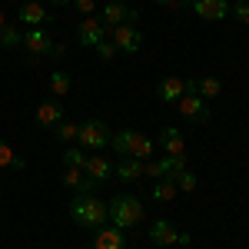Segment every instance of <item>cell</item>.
Returning <instances> with one entry per match:
<instances>
[{"instance_id":"4dcf8cb0","label":"cell","mask_w":249,"mask_h":249,"mask_svg":"<svg viewBox=\"0 0 249 249\" xmlns=\"http://www.w3.org/2000/svg\"><path fill=\"white\" fill-rule=\"evenodd\" d=\"M190 243H193L190 232H179V236H176V246H190Z\"/></svg>"},{"instance_id":"ba28073f","label":"cell","mask_w":249,"mask_h":249,"mask_svg":"<svg viewBox=\"0 0 249 249\" xmlns=\"http://www.w3.org/2000/svg\"><path fill=\"white\" fill-rule=\"evenodd\" d=\"M176 107H179V113L186 116V120H196V123H206L210 120V110H206V100L199 93H186L176 100Z\"/></svg>"},{"instance_id":"2e32d148","label":"cell","mask_w":249,"mask_h":249,"mask_svg":"<svg viewBox=\"0 0 249 249\" xmlns=\"http://www.w3.org/2000/svg\"><path fill=\"white\" fill-rule=\"evenodd\" d=\"M126 10H130V7H126L123 0H110L96 17H100V23H103L107 30H113V27H120V23H126Z\"/></svg>"},{"instance_id":"3957f363","label":"cell","mask_w":249,"mask_h":249,"mask_svg":"<svg viewBox=\"0 0 249 249\" xmlns=\"http://www.w3.org/2000/svg\"><path fill=\"white\" fill-rule=\"evenodd\" d=\"M107 216H110V226L116 230H133L143 219V203L136 196H113L107 203Z\"/></svg>"},{"instance_id":"4fadbf2b","label":"cell","mask_w":249,"mask_h":249,"mask_svg":"<svg viewBox=\"0 0 249 249\" xmlns=\"http://www.w3.org/2000/svg\"><path fill=\"white\" fill-rule=\"evenodd\" d=\"M60 120H63V107H60V100H43V103L37 107V126L53 130Z\"/></svg>"},{"instance_id":"83f0119b","label":"cell","mask_w":249,"mask_h":249,"mask_svg":"<svg viewBox=\"0 0 249 249\" xmlns=\"http://www.w3.org/2000/svg\"><path fill=\"white\" fill-rule=\"evenodd\" d=\"M93 50L100 53V60H107V63H110V60H116V53H120V50H116V43H113L110 37H107V40H100Z\"/></svg>"},{"instance_id":"9a60e30c","label":"cell","mask_w":249,"mask_h":249,"mask_svg":"<svg viewBox=\"0 0 249 249\" xmlns=\"http://www.w3.org/2000/svg\"><path fill=\"white\" fill-rule=\"evenodd\" d=\"M176 236H179V230L173 226L170 219H156L150 226V243L153 246H176Z\"/></svg>"},{"instance_id":"ac0fdd59","label":"cell","mask_w":249,"mask_h":249,"mask_svg":"<svg viewBox=\"0 0 249 249\" xmlns=\"http://www.w3.org/2000/svg\"><path fill=\"white\" fill-rule=\"evenodd\" d=\"M113 173L120 176V183H136L143 176V160L136 156H120V163L113 166Z\"/></svg>"},{"instance_id":"9c48e42d","label":"cell","mask_w":249,"mask_h":249,"mask_svg":"<svg viewBox=\"0 0 249 249\" xmlns=\"http://www.w3.org/2000/svg\"><path fill=\"white\" fill-rule=\"evenodd\" d=\"M17 20L23 27H43V23L50 20V14H47V7L37 3V0H23L20 10H17Z\"/></svg>"},{"instance_id":"cb8c5ba5","label":"cell","mask_w":249,"mask_h":249,"mask_svg":"<svg viewBox=\"0 0 249 249\" xmlns=\"http://www.w3.org/2000/svg\"><path fill=\"white\" fill-rule=\"evenodd\" d=\"M47 83H50L53 96H67V93H70V73H63V70H53Z\"/></svg>"},{"instance_id":"44dd1931","label":"cell","mask_w":249,"mask_h":249,"mask_svg":"<svg viewBox=\"0 0 249 249\" xmlns=\"http://www.w3.org/2000/svg\"><path fill=\"white\" fill-rule=\"evenodd\" d=\"M196 93L203 96V100H216V96L223 93V83L216 77H199L196 80Z\"/></svg>"},{"instance_id":"484cf974","label":"cell","mask_w":249,"mask_h":249,"mask_svg":"<svg viewBox=\"0 0 249 249\" xmlns=\"http://www.w3.org/2000/svg\"><path fill=\"white\" fill-rule=\"evenodd\" d=\"M173 183H176V190H183V193H193L196 186H199L196 173H190V170H179L176 176H173Z\"/></svg>"},{"instance_id":"7c38bea8","label":"cell","mask_w":249,"mask_h":249,"mask_svg":"<svg viewBox=\"0 0 249 249\" xmlns=\"http://www.w3.org/2000/svg\"><path fill=\"white\" fill-rule=\"evenodd\" d=\"M160 146L166 150V156H186V136L176 126H163L160 130Z\"/></svg>"},{"instance_id":"d6986e66","label":"cell","mask_w":249,"mask_h":249,"mask_svg":"<svg viewBox=\"0 0 249 249\" xmlns=\"http://www.w3.org/2000/svg\"><path fill=\"white\" fill-rule=\"evenodd\" d=\"M63 186H70L73 193H93L100 183H93L83 170H70V166H67V170H63Z\"/></svg>"},{"instance_id":"d4e9b609","label":"cell","mask_w":249,"mask_h":249,"mask_svg":"<svg viewBox=\"0 0 249 249\" xmlns=\"http://www.w3.org/2000/svg\"><path fill=\"white\" fill-rule=\"evenodd\" d=\"M53 133H57V140H63V143H73L80 136V123H70V120H60L57 126H53Z\"/></svg>"},{"instance_id":"7402d4cb","label":"cell","mask_w":249,"mask_h":249,"mask_svg":"<svg viewBox=\"0 0 249 249\" xmlns=\"http://www.w3.org/2000/svg\"><path fill=\"white\" fill-rule=\"evenodd\" d=\"M176 183H173L170 176H163V179H156V186H153V199L156 203H170V199H176Z\"/></svg>"},{"instance_id":"8fae6325","label":"cell","mask_w":249,"mask_h":249,"mask_svg":"<svg viewBox=\"0 0 249 249\" xmlns=\"http://www.w3.org/2000/svg\"><path fill=\"white\" fill-rule=\"evenodd\" d=\"M193 10L203 20H226V14L232 7H230V0H193Z\"/></svg>"},{"instance_id":"ffe728a7","label":"cell","mask_w":249,"mask_h":249,"mask_svg":"<svg viewBox=\"0 0 249 249\" xmlns=\"http://www.w3.org/2000/svg\"><path fill=\"white\" fill-rule=\"evenodd\" d=\"M0 170H27V160L14 153L7 140H0Z\"/></svg>"},{"instance_id":"277c9868","label":"cell","mask_w":249,"mask_h":249,"mask_svg":"<svg viewBox=\"0 0 249 249\" xmlns=\"http://www.w3.org/2000/svg\"><path fill=\"white\" fill-rule=\"evenodd\" d=\"M20 47H27V53H34V57H50V60H63V53H67V47L53 43V37L43 27H27Z\"/></svg>"},{"instance_id":"6da1fadb","label":"cell","mask_w":249,"mask_h":249,"mask_svg":"<svg viewBox=\"0 0 249 249\" xmlns=\"http://www.w3.org/2000/svg\"><path fill=\"white\" fill-rule=\"evenodd\" d=\"M70 219L83 226V230H100V226H107V203L103 199H96L93 193H77L73 199H70Z\"/></svg>"},{"instance_id":"1f68e13d","label":"cell","mask_w":249,"mask_h":249,"mask_svg":"<svg viewBox=\"0 0 249 249\" xmlns=\"http://www.w3.org/2000/svg\"><path fill=\"white\" fill-rule=\"evenodd\" d=\"M136 20H140V10L130 7V10H126V23H133V27H136Z\"/></svg>"},{"instance_id":"5bb4252c","label":"cell","mask_w":249,"mask_h":249,"mask_svg":"<svg viewBox=\"0 0 249 249\" xmlns=\"http://www.w3.org/2000/svg\"><path fill=\"white\" fill-rule=\"evenodd\" d=\"M93 249H126L123 230H116V226H100L96 236H93Z\"/></svg>"},{"instance_id":"d6a6232c","label":"cell","mask_w":249,"mask_h":249,"mask_svg":"<svg viewBox=\"0 0 249 249\" xmlns=\"http://www.w3.org/2000/svg\"><path fill=\"white\" fill-rule=\"evenodd\" d=\"M160 7H179V0H156Z\"/></svg>"},{"instance_id":"52a82bcc","label":"cell","mask_w":249,"mask_h":249,"mask_svg":"<svg viewBox=\"0 0 249 249\" xmlns=\"http://www.w3.org/2000/svg\"><path fill=\"white\" fill-rule=\"evenodd\" d=\"M77 40H80V47H96L100 40H107V27L100 23V17H83L77 23Z\"/></svg>"},{"instance_id":"603a6c76","label":"cell","mask_w":249,"mask_h":249,"mask_svg":"<svg viewBox=\"0 0 249 249\" xmlns=\"http://www.w3.org/2000/svg\"><path fill=\"white\" fill-rule=\"evenodd\" d=\"M20 43H23V30L14 27V23H7V27L0 30V47H3V50H14Z\"/></svg>"},{"instance_id":"e0dca14e","label":"cell","mask_w":249,"mask_h":249,"mask_svg":"<svg viewBox=\"0 0 249 249\" xmlns=\"http://www.w3.org/2000/svg\"><path fill=\"white\" fill-rule=\"evenodd\" d=\"M156 96H160L163 103H176L179 96H186V80H183V77H166V80H160Z\"/></svg>"},{"instance_id":"836d02e7","label":"cell","mask_w":249,"mask_h":249,"mask_svg":"<svg viewBox=\"0 0 249 249\" xmlns=\"http://www.w3.org/2000/svg\"><path fill=\"white\" fill-rule=\"evenodd\" d=\"M50 3H53V7H67L70 0H50Z\"/></svg>"},{"instance_id":"4316f807","label":"cell","mask_w":249,"mask_h":249,"mask_svg":"<svg viewBox=\"0 0 249 249\" xmlns=\"http://www.w3.org/2000/svg\"><path fill=\"white\" fill-rule=\"evenodd\" d=\"M83 146H67L63 150V163L70 166V170H83V163H87V153H80Z\"/></svg>"},{"instance_id":"30bf717a","label":"cell","mask_w":249,"mask_h":249,"mask_svg":"<svg viewBox=\"0 0 249 249\" xmlns=\"http://www.w3.org/2000/svg\"><path fill=\"white\" fill-rule=\"evenodd\" d=\"M83 173H87L93 183H107V179L113 176V163H110L103 153H90L87 163H83Z\"/></svg>"},{"instance_id":"f1b7e54d","label":"cell","mask_w":249,"mask_h":249,"mask_svg":"<svg viewBox=\"0 0 249 249\" xmlns=\"http://www.w3.org/2000/svg\"><path fill=\"white\" fill-rule=\"evenodd\" d=\"M73 7H77V14L80 17H93V7H96V0H70Z\"/></svg>"},{"instance_id":"5b68a950","label":"cell","mask_w":249,"mask_h":249,"mask_svg":"<svg viewBox=\"0 0 249 249\" xmlns=\"http://www.w3.org/2000/svg\"><path fill=\"white\" fill-rule=\"evenodd\" d=\"M80 146L83 150H90V153H100V150H107L110 146V140H113V133H110V126L103 123V120H87V123H80Z\"/></svg>"},{"instance_id":"7a4b0ae2","label":"cell","mask_w":249,"mask_h":249,"mask_svg":"<svg viewBox=\"0 0 249 249\" xmlns=\"http://www.w3.org/2000/svg\"><path fill=\"white\" fill-rule=\"evenodd\" d=\"M110 146H113L120 156H136V160H143V163L156 156V143L146 133H140V130H120V133H113Z\"/></svg>"},{"instance_id":"f546056e","label":"cell","mask_w":249,"mask_h":249,"mask_svg":"<svg viewBox=\"0 0 249 249\" xmlns=\"http://www.w3.org/2000/svg\"><path fill=\"white\" fill-rule=\"evenodd\" d=\"M232 14H236L239 23H246V27H249V0H239V3L232 7Z\"/></svg>"},{"instance_id":"e575fe53","label":"cell","mask_w":249,"mask_h":249,"mask_svg":"<svg viewBox=\"0 0 249 249\" xmlns=\"http://www.w3.org/2000/svg\"><path fill=\"white\" fill-rule=\"evenodd\" d=\"M3 27H7V17H3V10H0V30H3Z\"/></svg>"},{"instance_id":"8992f818","label":"cell","mask_w":249,"mask_h":249,"mask_svg":"<svg viewBox=\"0 0 249 249\" xmlns=\"http://www.w3.org/2000/svg\"><path fill=\"white\" fill-rule=\"evenodd\" d=\"M110 40L116 43L120 53H136V50L143 47V34L136 30L133 23H120V27H113V30H110Z\"/></svg>"}]
</instances>
